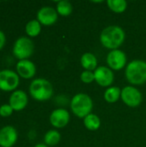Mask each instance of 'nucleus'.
<instances>
[{
	"label": "nucleus",
	"instance_id": "f257e3e1",
	"mask_svg": "<svg viewBox=\"0 0 146 147\" xmlns=\"http://www.w3.org/2000/svg\"><path fill=\"white\" fill-rule=\"evenodd\" d=\"M126 34L125 31L119 26L112 25L105 28L101 34H100V40L102 45L112 50L118 49L125 41Z\"/></svg>",
	"mask_w": 146,
	"mask_h": 147
},
{
	"label": "nucleus",
	"instance_id": "f03ea898",
	"mask_svg": "<svg viewBox=\"0 0 146 147\" xmlns=\"http://www.w3.org/2000/svg\"><path fill=\"white\" fill-rule=\"evenodd\" d=\"M126 78L133 85H142L146 82V62L144 60H133L126 68Z\"/></svg>",
	"mask_w": 146,
	"mask_h": 147
},
{
	"label": "nucleus",
	"instance_id": "7ed1b4c3",
	"mask_svg": "<svg viewBox=\"0 0 146 147\" xmlns=\"http://www.w3.org/2000/svg\"><path fill=\"white\" fill-rule=\"evenodd\" d=\"M29 93L36 101H47L53 95V88L48 80L45 78H36L34 79L29 85Z\"/></svg>",
	"mask_w": 146,
	"mask_h": 147
},
{
	"label": "nucleus",
	"instance_id": "20e7f679",
	"mask_svg": "<svg viewBox=\"0 0 146 147\" xmlns=\"http://www.w3.org/2000/svg\"><path fill=\"white\" fill-rule=\"evenodd\" d=\"M93 109V102L90 96L84 93L75 95L71 101V109L72 113L78 118H85L91 114Z\"/></svg>",
	"mask_w": 146,
	"mask_h": 147
},
{
	"label": "nucleus",
	"instance_id": "39448f33",
	"mask_svg": "<svg viewBox=\"0 0 146 147\" xmlns=\"http://www.w3.org/2000/svg\"><path fill=\"white\" fill-rule=\"evenodd\" d=\"M34 45L31 39L22 36L18 38L13 46V54L19 60L28 59L34 53Z\"/></svg>",
	"mask_w": 146,
	"mask_h": 147
},
{
	"label": "nucleus",
	"instance_id": "423d86ee",
	"mask_svg": "<svg viewBox=\"0 0 146 147\" xmlns=\"http://www.w3.org/2000/svg\"><path fill=\"white\" fill-rule=\"evenodd\" d=\"M20 83L19 75L11 70L0 71V90L3 91H15Z\"/></svg>",
	"mask_w": 146,
	"mask_h": 147
},
{
	"label": "nucleus",
	"instance_id": "0eeeda50",
	"mask_svg": "<svg viewBox=\"0 0 146 147\" xmlns=\"http://www.w3.org/2000/svg\"><path fill=\"white\" fill-rule=\"evenodd\" d=\"M121 99L126 105L131 108H136L142 102L141 92L133 86H126L121 90Z\"/></svg>",
	"mask_w": 146,
	"mask_h": 147
},
{
	"label": "nucleus",
	"instance_id": "6e6552de",
	"mask_svg": "<svg viewBox=\"0 0 146 147\" xmlns=\"http://www.w3.org/2000/svg\"><path fill=\"white\" fill-rule=\"evenodd\" d=\"M107 63L110 69L120 71L126 65V53L120 49L112 50L107 56Z\"/></svg>",
	"mask_w": 146,
	"mask_h": 147
},
{
	"label": "nucleus",
	"instance_id": "1a4fd4ad",
	"mask_svg": "<svg viewBox=\"0 0 146 147\" xmlns=\"http://www.w3.org/2000/svg\"><path fill=\"white\" fill-rule=\"evenodd\" d=\"M95 81L102 87L110 86L114 80L113 71L107 66H99L94 71Z\"/></svg>",
	"mask_w": 146,
	"mask_h": 147
},
{
	"label": "nucleus",
	"instance_id": "9d476101",
	"mask_svg": "<svg viewBox=\"0 0 146 147\" xmlns=\"http://www.w3.org/2000/svg\"><path fill=\"white\" fill-rule=\"evenodd\" d=\"M18 134L12 126H5L0 129V146L12 147L17 141Z\"/></svg>",
	"mask_w": 146,
	"mask_h": 147
},
{
	"label": "nucleus",
	"instance_id": "9b49d317",
	"mask_svg": "<svg viewBox=\"0 0 146 147\" xmlns=\"http://www.w3.org/2000/svg\"><path fill=\"white\" fill-rule=\"evenodd\" d=\"M57 10L50 6H45L39 9L37 12V20L40 24L45 26H50L54 24L58 20Z\"/></svg>",
	"mask_w": 146,
	"mask_h": 147
},
{
	"label": "nucleus",
	"instance_id": "f8f14e48",
	"mask_svg": "<svg viewBox=\"0 0 146 147\" xmlns=\"http://www.w3.org/2000/svg\"><path fill=\"white\" fill-rule=\"evenodd\" d=\"M28 102V98L27 94L21 90H16L13 91L9 98V104L11 106L14 111L23 110Z\"/></svg>",
	"mask_w": 146,
	"mask_h": 147
},
{
	"label": "nucleus",
	"instance_id": "ddd939ff",
	"mask_svg": "<svg viewBox=\"0 0 146 147\" xmlns=\"http://www.w3.org/2000/svg\"><path fill=\"white\" fill-rule=\"evenodd\" d=\"M50 123L56 128H63L70 121V114L65 109H58L52 112L49 117Z\"/></svg>",
	"mask_w": 146,
	"mask_h": 147
},
{
	"label": "nucleus",
	"instance_id": "4468645a",
	"mask_svg": "<svg viewBox=\"0 0 146 147\" xmlns=\"http://www.w3.org/2000/svg\"><path fill=\"white\" fill-rule=\"evenodd\" d=\"M15 68L16 73L19 75V77L25 79H30L34 78L36 73V66L29 59L19 60L16 64Z\"/></svg>",
	"mask_w": 146,
	"mask_h": 147
},
{
	"label": "nucleus",
	"instance_id": "2eb2a0df",
	"mask_svg": "<svg viewBox=\"0 0 146 147\" xmlns=\"http://www.w3.org/2000/svg\"><path fill=\"white\" fill-rule=\"evenodd\" d=\"M81 65L85 71H96L97 68V59L91 53H85L81 57Z\"/></svg>",
	"mask_w": 146,
	"mask_h": 147
},
{
	"label": "nucleus",
	"instance_id": "dca6fc26",
	"mask_svg": "<svg viewBox=\"0 0 146 147\" xmlns=\"http://www.w3.org/2000/svg\"><path fill=\"white\" fill-rule=\"evenodd\" d=\"M121 96V90L119 87L112 86L108 88L104 92V99L109 103L116 102Z\"/></svg>",
	"mask_w": 146,
	"mask_h": 147
},
{
	"label": "nucleus",
	"instance_id": "f3484780",
	"mask_svg": "<svg viewBox=\"0 0 146 147\" xmlns=\"http://www.w3.org/2000/svg\"><path fill=\"white\" fill-rule=\"evenodd\" d=\"M83 124L88 130L96 131L101 126V120L96 115L89 114L83 119Z\"/></svg>",
	"mask_w": 146,
	"mask_h": 147
},
{
	"label": "nucleus",
	"instance_id": "a211bd4d",
	"mask_svg": "<svg viewBox=\"0 0 146 147\" xmlns=\"http://www.w3.org/2000/svg\"><path fill=\"white\" fill-rule=\"evenodd\" d=\"M41 31V24L36 19L29 21L25 26V32L30 37H36Z\"/></svg>",
	"mask_w": 146,
	"mask_h": 147
},
{
	"label": "nucleus",
	"instance_id": "6ab92c4d",
	"mask_svg": "<svg viewBox=\"0 0 146 147\" xmlns=\"http://www.w3.org/2000/svg\"><path fill=\"white\" fill-rule=\"evenodd\" d=\"M61 135L56 130H49L44 136V142L47 146H54L60 141Z\"/></svg>",
	"mask_w": 146,
	"mask_h": 147
},
{
	"label": "nucleus",
	"instance_id": "aec40b11",
	"mask_svg": "<svg viewBox=\"0 0 146 147\" xmlns=\"http://www.w3.org/2000/svg\"><path fill=\"white\" fill-rule=\"evenodd\" d=\"M107 4L114 13H122L127 8V2L125 0H108Z\"/></svg>",
	"mask_w": 146,
	"mask_h": 147
},
{
	"label": "nucleus",
	"instance_id": "412c9836",
	"mask_svg": "<svg viewBox=\"0 0 146 147\" xmlns=\"http://www.w3.org/2000/svg\"><path fill=\"white\" fill-rule=\"evenodd\" d=\"M72 4L67 0H62L58 2L56 10L59 15L63 16H68L72 12Z\"/></svg>",
	"mask_w": 146,
	"mask_h": 147
},
{
	"label": "nucleus",
	"instance_id": "4be33fe9",
	"mask_svg": "<svg viewBox=\"0 0 146 147\" xmlns=\"http://www.w3.org/2000/svg\"><path fill=\"white\" fill-rule=\"evenodd\" d=\"M80 79L84 84H91L95 81V74L91 71H83L80 75Z\"/></svg>",
	"mask_w": 146,
	"mask_h": 147
},
{
	"label": "nucleus",
	"instance_id": "5701e85b",
	"mask_svg": "<svg viewBox=\"0 0 146 147\" xmlns=\"http://www.w3.org/2000/svg\"><path fill=\"white\" fill-rule=\"evenodd\" d=\"M13 109L9 104H3L0 107V116L2 117H9L13 114Z\"/></svg>",
	"mask_w": 146,
	"mask_h": 147
},
{
	"label": "nucleus",
	"instance_id": "b1692460",
	"mask_svg": "<svg viewBox=\"0 0 146 147\" xmlns=\"http://www.w3.org/2000/svg\"><path fill=\"white\" fill-rule=\"evenodd\" d=\"M5 42H6V36H5L4 33L0 30V51L3 48Z\"/></svg>",
	"mask_w": 146,
	"mask_h": 147
},
{
	"label": "nucleus",
	"instance_id": "393cba45",
	"mask_svg": "<svg viewBox=\"0 0 146 147\" xmlns=\"http://www.w3.org/2000/svg\"><path fill=\"white\" fill-rule=\"evenodd\" d=\"M34 147H49V146H47L46 144H37L36 146H34Z\"/></svg>",
	"mask_w": 146,
	"mask_h": 147
}]
</instances>
